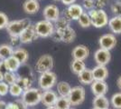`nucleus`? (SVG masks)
Wrapping results in <instances>:
<instances>
[{"instance_id":"f257e3e1","label":"nucleus","mask_w":121,"mask_h":109,"mask_svg":"<svg viewBox=\"0 0 121 109\" xmlns=\"http://www.w3.org/2000/svg\"><path fill=\"white\" fill-rule=\"evenodd\" d=\"M42 94L43 92L39 88H28L24 91V93L22 95V98L21 100L23 101V103L27 106H35L36 104H38L42 100Z\"/></svg>"},{"instance_id":"f03ea898","label":"nucleus","mask_w":121,"mask_h":109,"mask_svg":"<svg viewBox=\"0 0 121 109\" xmlns=\"http://www.w3.org/2000/svg\"><path fill=\"white\" fill-rule=\"evenodd\" d=\"M89 16L91 17V26L96 28H101L108 25V16L103 9H97L94 8L88 12Z\"/></svg>"},{"instance_id":"7ed1b4c3","label":"nucleus","mask_w":121,"mask_h":109,"mask_svg":"<svg viewBox=\"0 0 121 109\" xmlns=\"http://www.w3.org/2000/svg\"><path fill=\"white\" fill-rule=\"evenodd\" d=\"M29 25H31V22L28 18H24L20 20H13L9 21L5 29L10 36H19L21 33Z\"/></svg>"},{"instance_id":"20e7f679","label":"nucleus","mask_w":121,"mask_h":109,"mask_svg":"<svg viewBox=\"0 0 121 109\" xmlns=\"http://www.w3.org/2000/svg\"><path fill=\"white\" fill-rule=\"evenodd\" d=\"M57 84V76L54 72L49 71L41 74L40 77L38 79V85L41 90H50Z\"/></svg>"},{"instance_id":"39448f33","label":"nucleus","mask_w":121,"mask_h":109,"mask_svg":"<svg viewBox=\"0 0 121 109\" xmlns=\"http://www.w3.org/2000/svg\"><path fill=\"white\" fill-rule=\"evenodd\" d=\"M35 29L38 37L45 38L52 35V33L54 31V26L52 22L43 19L36 23L35 25Z\"/></svg>"},{"instance_id":"423d86ee","label":"nucleus","mask_w":121,"mask_h":109,"mask_svg":"<svg viewBox=\"0 0 121 109\" xmlns=\"http://www.w3.org/2000/svg\"><path fill=\"white\" fill-rule=\"evenodd\" d=\"M53 58L49 54L41 56L35 64V70L40 74L52 71L53 68Z\"/></svg>"},{"instance_id":"0eeeda50","label":"nucleus","mask_w":121,"mask_h":109,"mask_svg":"<svg viewBox=\"0 0 121 109\" xmlns=\"http://www.w3.org/2000/svg\"><path fill=\"white\" fill-rule=\"evenodd\" d=\"M85 89L82 86L78 85V86L71 87V92L68 95V98H69V101L71 103V106H77V105L81 104L85 100Z\"/></svg>"},{"instance_id":"6e6552de","label":"nucleus","mask_w":121,"mask_h":109,"mask_svg":"<svg viewBox=\"0 0 121 109\" xmlns=\"http://www.w3.org/2000/svg\"><path fill=\"white\" fill-rule=\"evenodd\" d=\"M83 12H84V9L81 5L72 4V5H69L66 10H64L63 16L66 17L67 19H69L70 21L78 20L80 18V16L83 14Z\"/></svg>"},{"instance_id":"1a4fd4ad","label":"nucleus","mask_w":121,"mask_h":109,"mask_svg":"<svg viewBox=\"0 0 121 109\" xmlns=\"http://www.w3.org/2000/svg\"><path fill=\"white\" fill-rule=\"evenodd\" d=\"M99 44L100 48L110 51L117 46L116 36L112 33L102 35L99 39Z\"/></svg>"},{"instance_id":"9d476101","label":"nucleus","mask_w":121,"mask_h":109,"mask_svg":"<svg viewBox=\"0 0 121 109\" xmlns=\"http://www.w3.org/2000/svg\"><path fill=\"white\" fill-rule=\"evenodd\" d=\"M38 38L35 29V25H29L19 36L21 44H30Z\"/></svg>"},{"instance_id":"9b49d317","label":"nucleus","mask_w":121,"mask_h":109,"mask_svg":"<svg viewBox=\"0 0 121 109\" xmlns=\"http://www.w3.org/2000/svg\"><path fill=\"white\" fill-rule=\"evenodd\" d=\"M111 54L110 51L99 48L94 53V60L97 63L98 66H106L108 63L110 62Z\"/></svg>"},{"instance_id":"f8f14e48","label":"nucleus","mask_w":121,"mask_h":109,"mask_svg":"<svg viewBox=\"0 0 121 109\" xmlns=\"http://www.w3.org/2000/svg\"><path fill=\"white\" fill-rule=\"evenodd\" d=\"M43 16L44 19L50 22H55L60 17V10L56 5H48L43 8Z\"/></svg>"},{"instance_id":"ddd939ff","label":"nucleus","mask_w":121,"mask_h":109,"mask_svg":"<svg viewBox=\"0 0 121 109\" xmlns=\"http://www.w3.org/2000/svg\"><path fill=\"white\" fill-rule=\"evenodd\" d=\"M89 56H90V49L84 45H78L71 51V57L76 60L84 61L89 57Z\"/></svg>"},{"instance_id":"4468645a","label":"nucleus","mask_w":121,"mask_h":109,"mask_svg":"<svg viewBox=\"0 0 121 109\" xmlns=\"http://www.w3.org/2000/svg\"><path fill=\"white\" fill-rule=\"evenodd\" d=\"M58 98V95L55 91H52V89L43 91L42 94V100L41 103L45 105L46 107L53 106L56 103V100Z\"/></svg>"},{"instance_id":"2eb2a0df","label":"nucleus","mask_w":121,"mask_h":109,"mask_svg":"<svg viewBox=\"0 0 121 109\" xmlns=\"http://www.w3.org/2000/svg\"><path fill=\"white\" fill-rule=\"evenodd\" d=\"M91 89L95 96H99L106 95L108 86L105 81H93V83L91 85Z\"/></svg>"},{"instance_id":"dca6fc26","label":"nucleus","mask_w":121,"mask_h":109,"mask_svg":"<svg viewBox=\"0 0 121 109\" xmlns=\"http://www.w3.org/2000/svg\"><path fill=\"white\" fill-rule=\"evenodd\" d=\"M91 71L94 81H105L108 76V70L105 66H97Z\"/></svg>"},{"instance_id":"f3484780","label":"nucleus","mask_w":121,"mask_h":109,"mask_svg":"<svg viewBox=\"0 0 121 109\" xmlns=\"http://www.w3.org/2000/svg\"><path fill=\"white\" fill-rule=\"evenodd\" d=\"M40 9V3L38 0H25L23 4V10L28 15H34Z\"/></svg>"},{"instance_id":"a211bd4d","label":"nucleus","mask_w":121,"mask_h":109,"mask_svg":"<svg viewBox=\"0 0 121 109\" xmlns=\"http://www.w3.org/2000/svg\"><path fill=\"white\" fill-rule=\"evenodd\" d=\"M4 64H5V70L8 72H13L16 73L18 71V69L20 68V66H22L21 63L15 58V57H10L8 58H6L4 60Z\"/></svg>"},{"instance_id":"6ab92c4d","label":"nucleus","mask_w":121,"mask_h":109,"mask_svg":"<svg viewBox=\"0 0 121 109\" xmlns=\"http://www.w3.org/2000/svg\"><path fill=\"white\" fill-rule=\"evenodd\" d=\"M60 32V37H61V42L66 43V44H70L75 40L76 38V32L73 28H71V26L66 28L65 30H57Z\"/></svg>"},{"instance_id":"aec40b11","label":"nucleus","mask_w":121,"mask_h":109,"mask_svg":"<svg viewBox=\"0 0 121 109\" xmlns=\"http://www.w3.org/2000/svg\"><path fill=\"white\" fill-rule=\"evenodd\" d=\"M108 27L111 30L112 34L114 35H119L121 34V16H114L108 19Z\"/></svg>"},{"instance_id":"412c9836","label":"nucleus","mask_w":121,"mask_h":109,"mask_svg":"<svg viewBox=\"0 0 121 109\" xmlns=\"http://www.w3.org/2000/svg\"><path fill=\"white\" fill-rule=\"evenodd\" d=\"M13 57H15L19 62L21 63V65H24L25 63L28 61V58H29V53L28 51L23 48V47H16L14 49V52H13Z\"/></svg>"},{"instance_id":"4be33fe9","label":"nucleus","mask_w":121,"mask_h":109,"mask_svg":"<svg viewBox=\"0 0 121 109\" xmlns=\"http://www.w3.org/2000/svg\"><path fill=\"white\" fill-rule=\"evenodd\" d=\"M93 107L97 109H108L110 105L109 100L107 98L105 95L95 96L92 101Z\"/></svg>"},{"instance_id":"5701e85b","label":"nucleus","mask_w":121,"mask_h":109,"mask_svg":"<svg viewBox=\"0 0 121 109\" xmlns=\"http://www.w3.org/2000/svg\"><path fill=\"white\" fill-rule=\"evenodd\" d=\"M78 79H79L80 83L82 85H91L94 81L91 69L86 68L85 70H83L81 73H80L78 75Z\"/></svg>"},{"instance_id":"b1692460","label":"nucleus","mask_w":121,"mask_h":109,"mask_svg":"<svg viewBox=\"0 0 121 109\" xmlns=\"http://www.w3.org/2000/svg\"><path fill=\"white\" fill-rule=\"evenodd\" d=\"M71 90V85L65 82V81H60L57 84V91L58 94L60 95V96H64V97H68L69 94Z\"/></svg>"},{"instance_id":"393cba45","label":"nucleus","mask_w":121,"mask_h":109,"mask_svg":"<svg viewBox=\"0 0 121 109\" xmlns=\"http://www.w3.org/2000/svg\"><path fill=\"white\" fill-rule=\"evenodd\" d=\"M14 48L8 44L0 45V60H5L13 56Z\"/></svg>"},{"instance_id":"a878e982","label":"nucleus","mask_w":121,"mask_h":109,"mask_svg":"<svg viewBox=\"0 0 121 109\" xmlns=\"http://www.w3.org/2000/svg\"><path fill=\"white\" fill-rule=\"evenodd\" d=\"M86 69V65L84 61H81V60H76V59H73L71 61V72L75 75H79L80 73H81L83 70Z\"/></svg>"},{"instance_id":"bb28decb","label":"nucleus","mask_w":121,"mask_h":109,"mask_svg":"<svg viewBox=\"0 0 121 109\" xmlns=\"http://www.w3.org/2000/svg\"><path fill=\"white\" fill-rule=\"evenodd\" d=\"M70 23L71 21L69 19H67L64 16H61L59 17L57 20L54 22V29L55 30H65L66 28L70 27Z\"/></svg>"},{"instance_id":"cd10ccee","label":"nucleus","mask_w":121,"mask_h":109,"mask_svg":"<svg viewBox=\"0 0 121 109\" xmlns=\"http://www.w3.org/2000/svg\"><path fill=\"white\" fill-rule=\"evenodd\" d=\"M54 106L57 109H69L71 107L69 98L64 96H58Z\"/></svg>"},{"instance_id":"c85d7f7f","label":"nucleus","mask_w":121,"mask_h":109,"mask_svg":"<svg viewBox=\"0 0 121 109\" xmlns=\"http://www.w3.org/2000/svg\"><path fill=\"white\" fill-rule=\"evenodd\" d=\"M24 89L21 87L17 83H15L9 85V93L14 97H20L24 93Z\"/></svg>"},{"instance_id":"c756f323","label":"nucleus","mask_w":121,"mask_h":109,"mask_svg":"<svg viewBox=\"0 0 121 109\" xmlns=\"http://www.w3.org/2000/svg\"><path fill=\"white\" fill-rule=\"evenodd\" d=\"M78 23L79 25L83 27V28H88L91 26V17L89 16L88 13L86 12H83V14L80 16V18L78 19Z\"/></svg>"},{"instance_id":"7c9ffc66","label":"nucleus","mask_w":121,"mask_h":109,"mask_svg":"<svg viewBox=\"0 0 121 109\" xmlns=\"http://www.w3.org/2000/svg\"><path fill=\"white\" fill-rule=\"evenodd\" d=\"M16 83L20 85L24 90H26L28 88H31V85H32V81L30 78L27 76H17V81Z\"/></svg>"},{"instance_id":"2f4dec72","label":"nucleus","mask_w":121,"mask_h":109,"mask_svg":"<svg viewBox=\"0 0 121 109\" xmlns=\"http://www.w3.org/2000/svg\"><path fill=\"white\" fill-rule=\"evenodd\" d=\"M109 102L114 109H121V92L114 94L111 96Z\"/></svg>"},{"instance_id":"473e14b6","label":"nucleus","mask_w":121,"mask_h":109,"mask_svg":"<svg viewBox=\"0 0 121 109\" xmlns=\"http://www.w3.org/2000/svg\"><path fill=\"white\" fill-rule=\"evenodd\" d=\"M16 81H17V75L15 73L8 72V71L4 73V82H5L8 85L16 83Z\"/></svg>"},{"instance_id":"72a5a7b5","label":"nucleus","mask_w":121,"mask_h":109,"mask_svg":"<svg viewBox=\"0 0 121 109\" xmlns=\"http://www.w3.org/2000/svg\"><path fill=\"white\" fill-rule=\"evenodd\" d=\"M8 23H9V19L7 15H5L3 12H0V29L6 28Z\"/></svg>"},{"instance_id":"f704fd0d","label":"nucleus","mask_w":121,"mask_h":109,"mask_svg":"<svg viewBox=\"0 0 121 109\" xmlns=\"http://www.w3.org/2000/svg\"><path fill=\"white\" fill-rule=\"evenodd\" d=\"M83 9H86L88 11H91L95 8V0H83L82 5Z\"/></svg>"},{"instance_id":"c9c22d12","label":"nucleus","mask_w":121,"mask_h":109,"mask_svg":"<svg viewBox=\"0 0 121 109\" xmlns=\"http://www.w3.org/2000/svg\"><path fill=\"white\" fill-rule=\"evenodd\" d=\"M111 11L116 16H121V2H115L112 4Z\"/></svg>"},{"instance_id":"e433bc0d","label":"nucleus","mask_w":121,"mask_h":109,"mask_svg":"<svg viewBox=\"0 0 121 109\" xmlns=\"http://www.w3.org/2000/svg\"><path fill=\"white\" fill-rule=\"evenodd\" d=\"M9 93V85L5 82H0V96H5Z\"/></svg>"},{"instance_id":"4c0bfd02","label":"nucleus","mask_w":121,"mask_h":109,"mask_svg":"<svg viewBox=\"0 0 121 109\" xmlns=\"http://www.w3.org/2000/svg\"><path fill=\"white\" fill-rule=\"evenodd\" d=\"M108 2L109 0H95V7L97 9H103Z\"/></svg>"},{"instance_id":"58836bf2","label":"nucleus","mask_w":121,"mask_h":109,"mask_svg":"<svg viewBox=\"0 0 121 109\" xmlns=\"http://www.w3.org/2000/svg\"><path fill=\"white\" fill-rule=\"evenodd\" d=\"M10 45L11 47H19V44H21L20 39H19V36H10Z\"/></svg>"},{"instance_id":"ea45409f","label":"nucleus","mask_w":121,"mask_h":109,"mask_svg":"<svg viewBox=\"0 0 121 109\" xmlns=\"http://www.w3.org/2000/svg\"><path fill=\"white\" fill-rule=\"evenodd\" d=\"M5 109H20V107L16 104V102H10V103L6 104Z\"/></svg>"},{"instance_id":"a19ab883","label":"nucleus","mask_w":121,"mask_h":109,"mask_svg":"<svg viewBox=\"0 0 121 109\" xmlns=\"http://www.w3.org/2000/svg\"><path fill=\"white\" fill-rule=\"evenodd\" d=\"M60 1L64 5H68V6L72 5V4H75L76 2V0H60Z\"/></svg>"},{"instance_id":"79ce46f5","label":"nucleus","mask_w":121,"mask_h":109,"mask_svg":"<svg viewBox=\"0 0 121 109\" xmlns=\"http://www.w3.org/2000/svg\"><path fill=\"white\" fill-rule=\"evenodd\" d=\"M0 72H2V73L6 72L5 64H4V60H0Z\"/></svg>"},{"instance_id":"37998d69","label":"nucleus","mask_w":121,"mask_h":109,"mask_svg":"<svg viewBox=\"0 0 121 109\" xmlns=\"http://www.w3.org/2000/svg\"><path fill=\"white\" fill-rule=\"evenodd\" d=\"M6 107V103L3 100H0V109H5Z\"/></svg>"},{"instance_id":"c03bdc74","label":"nucleus","mask_w":121,"mask_h":109,"mask_svg":"<svg viewBox=\"0 0 121 109\" xmlns=\"http://www.w3.org/2000/svg\"><path fill=\"white\" fill-rule=\"evenodd\" d=\"M117 87H118L119 90L121 91V76L117 78Z\"/></svg>"},{"instance_id":"a18cd8bd","label":"nucleus","mask_w":121,"mask_h":109,"mask_svg":"<svg viewBox=\"0 0 121 109\" xmlns=\"http://www.w3.org/2000/svg\"><path fill=\"white\" fill-rule=\"evenodd\" d=\"M4 81V73L0 72V82Z\"/></svg>"},{"instance_id":"49530a36","label":"nucleus","mask_w":121,"mask_h":109,"mask_svg":"<svg viewBox=\"0 0 121 109\" xmlns=\"http://www.w3.org/2000/svg\"><path fill=\"white\" fill-rule=\"evenodd\" d=\"M46 109H57V108H56L55 106L53 105V106H49V107H47Z\"/></svg>"},{"instance_id":"de8ad7c7","label":"nucleus","mask_w":121,"mask_h":109,"mask_svg":"<svg viewBox=\"0 0 121 109\" xmlns=\"http://www.w3.org/2000/svg\"><path fill=\"white\" fill-rule=\"evenodd\" d=\"M52 1H54V2H59V1H60V0H52Z\"/></svg>"},{"instance_id":"09e8293b","label":"nucleus","mask_w":121,"mask_h":109,"mask_svg":"<svg viewBox=\"0 0 121 109\" xmlns=\"http://www.w3.org/2000/svg\"><path fill=\"white\" fill-rule=\"evenodd\" d=\"M116 2H121V0H115Z\"/></svg>"},{"instance_id":"8fccbe9b","label":"nucleus","mask_w":121,"mask_h":109,"mask_svg":"<svg viewBox=\"0 0 121 109\" xmlns=\"http://www.w3.org/2000/svg\"><path fill=\"white\" fill-rule=\"evenodd\" d=\"M69 109H76V108H73V107H71V108H69Z\"/></svg>"},{"instance_id":"3c124183","label":"nucleus","mask_w":121,"mask_h":109,"mask_svg":"<svg viewBox=\"0 0 121 109\" xmlns=\"http://www.w3.org/2000/svg\"><path fill=\"white\" fill-rule=\"evenodd\" d=\"M92 109H97V108H94V107H93V108H92Z\"/></svg>"},{"instance_id":"603ef678","label":"nucleus","mask_w":121,"mask_h":109,"mask_svg":"<svg viewBox=\"0 0 121 109\" xmlns=\"http://www.w3.org/2000/svg\"><path fill=\"white\" fill-rule=\"evenodd\" d=\"M108 109H110V108H108Z\"/></svg>"}]
</instances>
